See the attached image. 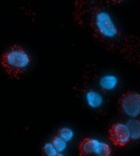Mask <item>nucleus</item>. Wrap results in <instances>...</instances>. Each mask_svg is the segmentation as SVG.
I'll return each mask as SVG.
<instances>
[{
    "label": "nucleus",
    "instance_id": "f257e3e1",
    "mask_svg": "<svg viewBox=\"0 0 140 156\" xmlns=\"http://www.w3.org/2000/svg\"><path fill=\"white\" fill-rule=\"evenodd\" d=\"M105 0H75L74 19L82 28L88 29L98 43L126 58H139L140 39L124 36L112 20Z\"/></svg>",
    "mask_w": 140,
    "mask_h": 156
},
{
    "label": "nucleus",
    "instance_id": "f03ea898",
    "mask_svg": "<svg viewBox=\"0 0 140 156\" xmlns=\"http://www.w3.org/2000/svg\"><path fill=\"white\" fill-rule=\"evenodd\" d=\"M0 62L3 70L11 79L18 80L27 72L31 58L23 47L15 44L3 53Z\"/></svg>",
    "mask_w": 140,
    "mask_h": 156
},
{
    "label": "nucleus",
    "instance_id": "7ed1b4c3",
    "mask_svg": "<svg viewBox=\"0 0 140 156\" xmlns=\"http://www.w3.org/2000/svg\"><path fill=\"white\" fill-rule=\"evenodd\" d=\"M78 151L81 156H110L112 154L111 148L107 143L90 137H86L79 143Z\"/></svg>",
    "mask_w": 140,
    "mask_h": 156
},
{
    "label": "nucleus",
    "instance_id": "20e7f679",
    "mask_svg": "<svg viewBox=\"0 0 140 156\" xmlns=\"http://www.w3.org/2000/svg\"><path fill=\"white\" fill-rule=\"evenodd\" d=\"M117 104L123 115L129 117H137L140 115V94L132 90L124 92L119 97Z\"/></svg>",
    "mask_w": 140,
    "mask_h": 156
},
{
    "label": "nucleus",
    "instance_id": "39448f33",
    "mask_svg": "<svg viewBox=\"0 0 140 156\" xmlns=\"http://www.w3.org/2000/svg\"><path fill=\"white\" fill-rule=\"evenodd\" d=\"M108 138L113 145L117 147H124L130 142L131 137L128 127L125 123L115 122L108 129Z\"/></svg>",
    "mask_w": 140,
    "mask_h": 156
},
{
    "label": "nucleus",
    "instance_id": "423d86ee",
    "mask_svg": "<svg viewBox=\"0 0 140 156\" xmlns=\"http://www.w3.org/2000/svg\"><path fill=\"white\" fill-rule=\"evenodd\" d=\"M103 93L104 92L100 90V87H98V90H96L94 87H85V89H82L86 105L93 109L101 108L103 105Z\"/></svg>",
    "mask_w": 140,
    "mask_h": 156
},
{
    "label": "nucleus",
    "instance_id": "0eeeda50",
    "mask_svg": "<svg viewBox=\"0 0 140 156\" xmlns=\"http://www.w3.org/2000/svg\"><path fill=\"white\" fill-rule=\"evenodd\" d=\"M126 126L130 133V137L132 141L140 139V119L131 117V119L126 121Z\"/></svg>",
    "mask_w": 140,
    "mask_h": 156
},
{
    "label": "nucleus",
    "instance_id": "6e6552de",
    "mask_svg": "<svg viewBox=\"0 0 140 156\" xmlns=\"http://www.w3.org/2000/svg\"><path fill=\"white\" fill-rule=\"evenodd\" d=\"M116 83H117V80L113 76H104V77H103L100 80V87L104 93L114 89Z\"/></svg>",
    "mask_w": 140,
    "mask_h": 156
},
{
    "label": "nucleus",
    "instance_id": "1a4fd4ad",
    "mask_svg": "<svg viewBox=\"0 0 140 156\" xmlns=\"http://www.w3.org/2000/svg\"><path fill=\"white\" fill-rule=\"evenodd\" d=\"M51 142L53 143V145L55 146V148L60 152V153L66 150V148H67V141H66L65 139H63L60 135L56 134V135L53 136L52 139H51Z\"/></svg>",
    "mask_w": 140,
    "mask_h": 156
},
{
    "label": "nucleus",
    "instance_id": "9d476101",
    "mask_svg": "<svg viewBox=\"0 0 140 156\" xmlns=\"http://www.w3.org/2000/svg\"><path fill=\"white\" fill-rule=\"evenodd\" d=\"M42 153L46 156H59V155H61V153L56 149L52 142H49V143L45 144L42 148Z\"/></svg>",
    "mask_w": 140,
    "mask_h": 156
},
{
    "label": "nucleus",
    "instance_id": "9b49d317",
    "mask_svg": "<svg viewBox=\"0 0 140 156\" xmlns=\"http://www.w3.org/2000/svg\"><path fill=\"white\" fill-rule=\"evenodd\" d=\"M58 135H60L63 139H65L66 141H70V140H72V138H73L74 136V132L72 131V129H70L69 127H62L60 128L58 130V133H57Z\"/></svg>",
    "mask_w": 140,
    "mask_h": 156
},
{
    "label": "nucleus",
    "instance_id": "f8f14e48",
    "mask_svg": "<svg viewBox=\"0 0 140 156\" xmlns=\"http://www.w3.org/2000/svg\"><path fill=\"white\" fill-rule=\"evenodd\" d=\"M108 4H118V3L123 2L124 0H105Z\"/></svg>",
    "mask_w": 140,
    "mask_h": 156
}]
</instances>
